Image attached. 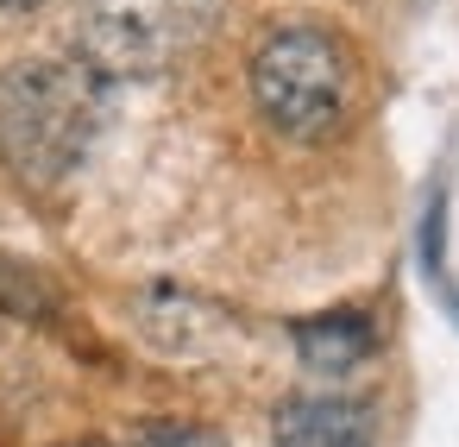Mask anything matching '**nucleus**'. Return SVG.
Wrapping results in <instances>:
<instances>
[{
    "mask_svg": "<svg viewBox=\"0 0 459 447\" xmlns=\"http://www.w3.org/2000/svg\"><path fill=\"white\" fill-rule=\"evenodd\" d=\"M126 447H227V441L214 428H195V422H145V428H133Z\"/></svg>",
    "mask_w": 459,
    "mask_h": 447,
    "instance_id": "7",
    "label": "nucleus"
},
{
    "mask_svg": "<svg viewBox=\"0 0 459 447\" xmlns=\"http://www.w3.org/2000/svg\"><path fill=\"white\" fill-rule=\"evenodd\" d=\"M371 434H377L371 403L346 390H296L271 416L277 447H371Z\"/></svg>",
    "mask_w": 459,
    "mask_h": 447,
    "instance_id": "4",
    "label": "nucleus"
},
{
    "mask_svg": "<svg viewBox=\"0 0 459 447\" xmlns=\"http://www.w3.org/2000/svg\"><path fill=\"white\" fill-rule=\"evenodd\" d=\"M290 340H296V359H302V372H315V378H346V372H359L365 359H371V346H377V328H371V315H359V309H333V315H315V321H296L290 328Z\"/></svg>",
    "mask_w": 459,
    "mask_h": 447,
    "instance_id": "5",
    "label": "nucleus"
},
{
    "mask_svg": "<svg viewBox=\"0 0 459 447\" xmlns=\"http://www.w3.org/2000/svg\"><path fill=\"white\" fill-rule=\"evenodd\" d=\"M0 309H7V315H45V309H57V290H51V277L32 271L26 259H7V252H0Z\"/></svg>",
    "mask_w": 459,
    "mask_h": 447,
    "instance_id": "6",
    "label": "nucleus"
},
{
    "mask_svg": "<svg viewBox=\"0 0 459 447\" xmlns=\"http://www.w3.org/2000/svg\"><path fill=\"white\" fill-rule=\"evenodd\" d=\"M70 447H108V441H70Z\"/></svg>",
    "mask_w": 459,
    "mask_h": 447,
    "instance_id": "9",
    "label": "nucleus"
},
{
    "mask_svg": "<svg viewBox=\"0 0 459 447\" xmlns=\"http://www.w3.org/2000/svg\"><path fill=\"white\" fill-rule=\"evenodd\" d=\"M252 108L290 145H327L359 114V57L327 26H277L252 45L246 64Z\"/></svg>",
    "mask_w": 459,
    "mask_h": 447,
    "instance_id": "2",
    "label": "nucleus"
},
{
    "mask_svg": "<svg viewBox=\"0 0 459 447\" xmlns=\"http://www.w3.org/2000/svg\"><path fill=\"white\" fill-rule=\"evenodd\" d=\"M45 0H0V13H39Z\"/></svg>",
    "mask_w": 459,
    "mask_h": 447,
    "instance_id": "8",
    "label": "nucleus"
},
{
    "mask_svg": "<svg viewBox=\"0 0 459 447\" xmlns=\"http://www.w3.org/2000/svg\"><path fill=\"white\" fill-rule=\"evenodd\" d=\"M101 133V76L82 57H20L0 70V164L32 189L76 177Z\"/></svg>",
    "mask_w": 459,
    "mask_h": 447,
    "instance_id": "1",
    "label": "nucleus"
},
{
    "mask_svg": "<svg viewBox=\"0 0 459 447\" xmlns=\"http://www.w3.org/2000/svg\"><path fill=\"white\" fill-rule=\"evenodd\" d=\"M227 20V0H76V57L108 83H145L189 64Z\"/></svg>",
    "mask_w": 459,
    "mask_h": 447,
    "instance_id": "3",
    "label": "nucleus"
}]
</instances>
